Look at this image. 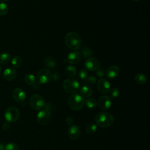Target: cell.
<instances>
[{
  "instance_id": "f546056e",
  "label": "cell",
  "mask_w": 150,
  "mask_h": 150,
  "mask_svg": "<svg viewBox=\"0 0 150 150\" xmlns=\"http://www.w3.org/2000/svg\"><path fill=\"white\" fill-rule=\"evenodd\" d=\"M5 150H19V148L17 144L10 142L6 145L5 146Z\"/></svg>"
},
{
  "instance_id": "d6986e66",
  "label": "cell",
  "mask_w": 150,
  "mask_h": 150,
  "mask_svg": "<svg viewBox=\"0 0 150 150\" xmlns=\"http://www.w3.org/2000/svg\"><path fill=\"white\" fill-rule=\"evenodd\" d=\"M65 73L69 77H73L77 73L76 68L73 65H69L65 68Z\"/></svg>"
},
{
  "instance_id": "8fae6325",
  "label": "cell",
  "mask_w": 150,
  "mask_h": 150,
  "mask_svg": "<svg viewBox=\"0 0 150 150\" xmlns=\"http://www.w3.org/2000/svg\"><path fill=\"white\" fill-rule=\"evenodd\" d=\"M97 104L101 110H107L111 107V98L109 96L106 95L102 96L99 98Z\"/></svg>"
},
{
  "instance_id": "52a82bcc",
  "label": "cell",
  "mask_w": 150,
  "mask_h": 150,
  "mask_svg": "<svg viewBox=\"0 0 150 150\" xmlns=\"http://www.w3.org/2000/svg\"><path fill=\"white\" fill-rule=\"evenodd\" d=\"M36 120L39 124L45 125L50 122L52 120V115L49 110L46 109L41 110L37 114Z\"/></svg>"
},
{
  "instance_id": "9c48e42d",
  "label": "cell",
  "mask_w": 150,
  "mask_h": 150,
  "mask_svg": "<svg viewBox=\"0 0 150 150\" xmlns=\"http://www.w3.org/2000/svg\"><path fill=\"white\" fill-rule=\"evenodd\" d=\"M97 86L98 91L103 94H107L111 88L110 83L104 78H100L98 80Z\"/></svg>"
},
{
  "instance_id": "f1b7e54d",
  "label": "cell",
  "mask_w": 150,
  "mask_h": 150,
  "mask_svg": "<svg viewBox=\"0 0 150 150\" xmlns=\"http://www.w3.org/2000/svg\"><path fill=\"white\" fill-rule=\"evenodd\" d=\"M84 80L86 84L89 86V85H92L95 84L96 82L97 81V79L94 76H88Z\"/></svg>"
},
{
  "instance_id": "d4e9b609",
  "label": "cell",
  "mask_w": 150,
  "mask_h": 150,
  "mask_svg": "<svg viewBox=\"0 0 150 150\" xmlns=\"http://www.w3.org/2000/svg\"><path fill=\"white\" fill-rule=\"evenodd\" d=\"M45 65L49 69H53L56 66V62L54 59L51 57H47L45 59Z\"/></svg>"
},
{
  "instance_id": "5b68a950",
  "label": "cell",
  "mask_w": 150,
  "mask_h": 150,
  "mask_svg": "<svg viewBox=\"0 0 150 150\" xmlns=\"http://www.w3.org/2000/svg\"><path fill=\"white\" fill-rule=\"evenodd\" d=\"M30 107L34 110H41L45 105L43 98L38 94H33L29 99Z\"/></svg>"
},
{
  "instance_id": "484cf974",
  "label": "cell",
  "mask_w": 150,
  "mask_h": 150,
  "mask_svg": "<svg viewBox=\"0 0 150 150\" xmlns=\"http://www.w3.org/2000/svg\"><path fill=\"white\" fill-rule=\"evenodd\" d=\"M8 11V5L5 2H0V15H5L7 14Z\"/></svg>"
},
{
  "instance_id": "e575fe53",
  "label": "cell",
  "mask_w": 150,
  "mask_h": 150,
  "mask_svg": "<svg viewBox=\"0 0 150 150\" xmlns=\"http://www.w3.org/2000/svg\"><path fill=\"white\" fill-rule=\"evenodd\" d=\"M0 150H5V147L4 146L3 144H0Z\"/></svg>"
},
{
  "instance_id": "ba28073f",
  "label": "cell",
  "mask_w": 150,
  "mask_h": 150,
  "mask_svg": "<svg viewBox=\"0 0 150 150\" xmlns=\"http://www.w3.org/2000/svg\"><path fill=\"white\" fill-rule=\"evenodd\" d=\"M52 73L47 69H43L40 70L37 74L38 82L41 84H45L49 83L52 79Z\"/></svg>"
},
{
  "instance_id": "74e56055",
  "label": "cell",
  "mask_w": 150,
  "mask_h": 150,
  "mask_svg": "<svg viewBox=\"0 0 150 150\" xmlns=\"http://www.w3.org/2000/svg\"><path fill=\"white\" fill-rule=\"evenodd\" d=\"M134 1H139V0H134Z\"/></svg>"
},
{
  "instance_id": "8d00e7d4",
  "label": "cell",
  "mask_w": 150,
  "mask_h": 150,
  "mask_svg": "<svg viewBox=\"0 0 150 150\" xmlns=\"http://www.w3.org/2000/svg\"><path fill=\"white\" fill-rule=\"evenodd\" d=\"M1 68L0 67V74H1Z\"/></svg>"
},
{
  "instance_id": "4316f807",
  "label": "cell",
  "mask_w": 150,
  "mask_h": 150,
  "mask_svg": "<svg viewBox=\"0 0 150 150\" xmlns=\"http://www.w3.org/2000/svg\"><path fill=\"white\" fill-rule=\"evenodd\" d=\"M92 53H93L92 50L87 46H84L81 49V54L83 55V57H89L92 55Z\"/></svg>"
},
{
  "instance_id": "8992f818",
  "label": "cell",
  "mask_w": 150,
  "mask_h": 150,
  "mask_svg": "<svg viewBox=\"0 0 150 150\" xmlns=\"http://www.w3.org/2000/svg\"><path fill=\"white\" fill-rule=\"evenodd\" d=\"M5 118L8 122H14L19 117V111L14 106L8 107L5 111Z\"/></svg>"
},
{
  "instance_id": "5bb4252c",
  "label": "cell",
  "mask_w": 150,
  "mask_h": 150,
  "mask_svg": "<svg viewBox=\"0 0 150 150\" xmlns=\"http://www.w3.org/2000/svg\"><path fill=\"white\" fill-rule=\"evenodd\" d=\"M81 59V53L78 51H73L69 53L67 57V61L70 64H77Z\"/></svg>"
},
{
  "instance_id": "83f0119b",
  "label": "cell",
  "mask_w": 150,
  "mask_h": 150,
  "mask_svg": "<svg viewBox=\"0 0 150 150\" xmlns=\"http://www.w3.org/2000/svg\"><path fill=\"white\" fill-rule=\"evenodd\" d=\"M109 92L111 98H116L120 95V90L117 87H112L110 88Z\"/></svg>"
},
{
  "instance_id": "cb8c5ba5",
  "label": "cell",
  "mask_w": 150,
  "mask_h": 150,
  "mask_svg": "<svg viewBox=\"0 0 150 150\" xmlns=\"http://www.w3.org/2000/svg\"><path fill=\"white\" fill-rule=\"evenodd\" d=\"M22 63V60L20 56H15L11 60V64L14 68H19Z\"/></svg>"
},
{
  "instance_id": "d590c367",
  "label": "cell",
  "mask_w": 150,
  "mask_h": 150,
  "mask_svg": "<svg viewBox=\"0 0 150 150\" xmlns=\"http://www.w3.org/2000/svg\"><path fill=\"white\" fill-rule=\"evenodd\" d=\"M9 0H0L1 2H7Z\"/></svg>"
},
{
  "instance_id": "6da1fadb",
  "label": "cell",
  "mask_w": 150,
  "mask_h": 150,
  "mask_svg": "<svg viewBox=\"0 0 150 150\" xmlns=\"http://www.w3.org/2000/svg\"><path fill=\"white\" fill-rule=\"evenodd\" d=\"M64 42L66 46L71 50H79L81 46V39L80 35L75 32L67 33L64 38Z\"/></svg>"
},
{
  "instance_id": "4fadbf2b",
  "label": "cell",
  "mask_w": 150,
  "mask_h": 150,
  "mask_svg": "<svg viewBox=\"0 0 150 150\" xmlns=\"http://www.w3.org/2000/svg\"><path fill=\"white\" fill-rule=\"evenodd\" d=\"M12 97L16 102L22 103L26 98V93L23 89L16 88L13 90Z\"/></svg>"
},
{
  "instance_id": "4dcf8cb0",
  "label": "cell",
  "mask_w": 150,
  "mask_h": 150,
  "mask_svg": "<svg viewBox=\"0 0 150 150\" xmlns=\"http://www.w3.org/2000/svg\"><path fill=\"white\" fill-rule=\"evenodd\" d=\"M79 77L82 80H85L88 77L87 71L84 69H81L79 72Z\"/></svg>"
},
{
  "instance_id": "30bf717a",
  "label": "cell",
  "mask_w": 150,
  "mask_h": 150,
  "mask_svg": "<svg viewBox=\"0 0 150 150\" xmlns=\"http://www.w3.org/2000/svg\"><path fill=\"white\" fill-rule=\"evenodd\" d=\"M84 67L89 71H95L100 68L99 61L94 57H88L84 63Z\"/></svg>"
},
{
  "instance_id": "836d02e7",
  "label": "cell",
  "mask_w": 150,
  "mask_h": 150,
  "mask_svg": "<svg viewBox=\"0 0 150 150\" xmlns=\"http://www.w3.org/2000/svg\"><path fill=\"white\" fill-rule=\"evenodd\" d=\"M10 125L9 123L8 122H5L3 124H2V128L4 130H8L9 128Z\"/></svg>"
},
{
  "instance_id": "7c38bea8",
  "label": "cell",
  "mask_w": 150,
  "mask_h": 150,
  "mask_svg": "<svg viewBox=\"0 0 150 150\" xmlns=\"http://www.w3.org/2000/svg\"><path fill=\"white\" fill-rule=\"evenodd\" d=\"M67 135L71 140H75L79 138L80 135V128L77 125L73 124L69 127L67 130Z\"/></svg>"
},
{
  "instance_id": "e0dca14e",
  "label": "cell",
  "mask_w": 150,
  "mask_h": 150,
  "mask_svg": "<svg viewBox=\"0 0 150 150\" xmlns=\"http://www.w3.org/2000/svg\"><path fill=\"white\" fill-rule=\"evenodd\" d=\"M80 95L83 98H88L93 94L92 88L88 85H84L80 88Z\"/></svg>"
},
{
  "instance_id": "d6a6232c",
  "label": "cell",
  "mask_w": 150,
  "mask_h": 150,
  "mask_svg": "<svg viewBox=\"0 0 150 150\" xmlns=\"http://www.w3.org/2000/svg\"><path fill=\"white\" fill-rule=\"evenodd\" d=\"M65 121H66V122L68 125H69L70 126L73 124L74 120H73V118L71 116H68V117H67L66 118V120H65Z\"/></svg>"
},
{
  "instance_id": "277c9868",
  "label": "cell",
  "mask_w": 150,
  "mask_h": 150,
  "mask_svg": "<svg viewBox=\"0 0 150 150\" xmlns=\"http://www.w3.org/2000/svg\"><path fill=\"white\" fill-rule=\"evenodd\" d=\"M63 87L66 92L73 94L76 93L79 90L80 84L77 80L69 78L64 81Z\"/></svg>"
},
{
  "instance_id": "1f68e13d",
  "label": "cell",
  "mask_w": 150,
  "mask_h": 150,
  "mask_svg": "<svg viewBox=\"0 0 150 150\" xmlns=\"http://www.w3.org/2000/svg\"><path fill=\"white\" fill-rule=\"evenodd\" d=\"M96 74L98 77H100V78H102L104 75L105 74V71L103 69H101V68H98L97 70V71H96Z\"/></svg>"
},
{
  "instance_id": "7a4b0ae2",
  "label": "cell",
  "mask_w": 150,
  "mask_h": 150,
  "mask_svg": "<svg viewBox=\"0 0 150 150\" xmlns=\"http://www.w3.org/2000/svg\"><path fill=\"white\" fill-rule=\"evenodd\" d=\"M95 121L97 125L101 128L110 127L114 122V116L107 112H99L95 116Z\"/></svg>"
},
{
  "instance_id": "7402d4cb",
  "label": "cell",
  "mask_w": 150,
  "mask_h": 150,
  "mask_svg": "<svg viewBox=\"0 0 150 150\" xmlns=\"http://www.w3.org/2000/svg\"><path fill=\"white\" fill-rule=\"evenodd\" d=\"M84 104L89 108H94L98 105L97 101L94 98H87L86 100H84Z\"/></svg>"
},
{
  "instance_id": "9a60e30c",
  "label": "cell",
  "mask_w": 150,
  "mask_h": 150,
  "mask_svg": "<svg viewBox=\"0 0 150 150\" xmlns=\"http://www.w3.org/2000/svg\"><path fill=\"white\" fill-rule=\"evenodd\" d=\"M120 73V69L116 65L111 66L105 72V76L108 79L112 80L116 78Z\"/></svg>"
},
{
  "instance_id": "44dd1931",
  "label": "cell",
  "mask_w": 150,
  "mask_h": 150,
  "mask_svg": "<svg viewBox=\"0 0 150 150\" xmlns=\"http://www.w3.org/2000/svg\"><path fill=\"white\" fill-rule=\"evenodd\" d=\"M97 129V125L96 124L91 122L86 125L85 127V132L88 134H92L96 132Z\"/></svg>"
},
{
  "instance_id": "ffe728a7",
  "label": "cell",
  "mask_w": 150,
  "mask_h": 150,
  "mask_svg": "<svg viewBox=\"0 0 150 150\" xmlns=\"http://www.w3.org/2000/svg\"><path fill=\"white\" fill-rule=\"evenodd\" d=\"M135 81L138 84H144L146 83L147 79L145 75L142 73H137L134 77Z\"/></svg>"
},
{
  "instance_id": "3957f363",
  "label": "cell",
  "mask_w": 150,
  "mask_h": 150,
  "mask_svg": "<svg viewBox=\"0 0 150 150\" xmlns=\"http://www.w3.org/2000/svg\"><path fill=\"white\" fill-rule=\"evenodd\" d=\"M68 104L71 109L79 111L83 107L84 104V98L79 94H73L69 97Z\"/></svg>"
},
{
  "instance_id": "2e32d148",
  "label": "cell",
  "mask_w": 150,
  "mask_h": 150,
  "mask_svg": "<svg viewBox=\"0 0 150 150\" xmlns=\"http://www.w3.org/2000/svg\"><path fill=\"white\" fill-rule=\"evenodd\" d=\"M17 76L16 70L12 67L6 69L3 72V78L6 81H12Z\"/></svg>"
},
{
  "instance_id": "603a6c76",
  "label": "cell",
  "mask_w": 150,
  "mask_h": 150,
  "mask_svg": "<svg viewBox=\"0 0 150 150\" xmlns=\"http://www.w3.org/2000/svg\"><path fill=\"white\" fill-rule=\"evenodd\" d=\"M11 60V55L8 52H4L0 54V63L6 64L9 62Z\"/></svg>"
},
{
  "instance_id": "ac0fdd59",
  "label": "cell",
  "mask_w": 150,
  "mask_h": 150,
  "mask_svg": "<svg viewBox=\"0 0 150 150\" xmlns=\"http://www.w3.org/2000/svg\"><path fill=\"white\" fill-rule=\"evenodd\" d=\"M24 81L28 85L33 86L36 84V79L33 74L31 73H28L24 77Z\"/></svg>"
}]
</instances>
